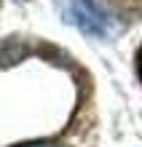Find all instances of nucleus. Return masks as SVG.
Instances as JSON below:
<instances>
[{
    "instance_id": "1",
    "label": "nucleus",
    "mask_w": 142,
    "mask_h": 147,
    "mask_svg": "<svg viewBox=\"0 0 142 147\" xmlns=\"http://www.w3.org/2000/svg\"><path fill=\"white\" fill-rule=\"evenodd\" d=\"M70 22L78 24L86 35H96V38H105L110 30V16L105 13V8L96 0H73Z\"/></svg>"
},
{
    "instance_id": "2",
    "label": "nucleus",
    "mask_w": 142,
    "mask_h": 147,
    "mask_svg": "<svg viewBox=\"0 0 142 147\" xmlns=\"http://www.w3.org/2000/svg\"><path fill=\"white\" fill-rule=\"evenodd\" d=\"M24 54H27V46L19 38H3L0 40V67L19 62V59H24Z\"/></svg>"
},
{
    "instance_id": "3",
    "label": "nucleus",
    "mask_w": 142,
    "mask_h": 147,
    "mask_svg": "<svg viewBox=\"0 0 142 147\" xmlns=\"http://www.w3.org/2000/svg\"><path fill=\"white\" fill-rule=\"evenodd\" d=\"M19 147H65V144L51 142V139H40V142H27V144H19Z\"/></svg>"
}]
</instances>
